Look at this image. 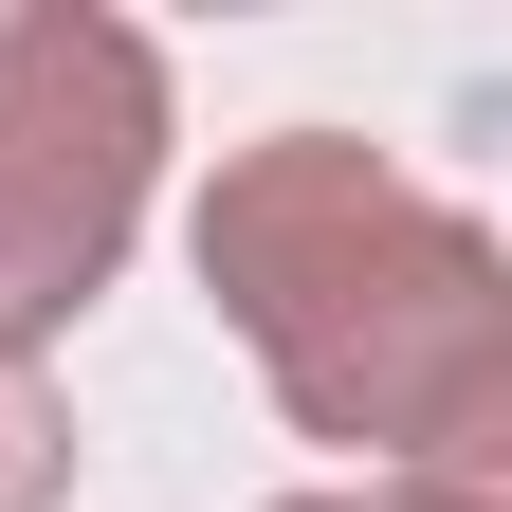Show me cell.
Returning a JSON list of instances; mask_svg holds the SVG:
<instances>
[{"mask_svg": "<svg viewBox=\"0 0 512 512\" xmlns=\"http://www.w3.org/2000/svg\"><path fill=\"white\" fill-rule=\"evenodd\" d=\"M220 330L256 348L293 439H330L348 476H476L494 494V439H512V256L476 202L403 183L348 128H275V147H220L202 220Z\"/></svg>", "mask_w": 512, "mask_h": 512, "instance_id": "cell-1", "label": "cell"}, {"mask_svg": "<svg viewBox=\"0 0 512 512\" xmlns=\"http://www.w3.org/2000/svg\"><path fill=\"white\" fill-rule=\"evenodd\" d=\"M165 183V55L110 0H19L0 19V348H55L128 275Z\"/></svg>", "mask_w": 512, "mask_h": 512, "instance_id": "cell-2", "label": "cell"}, {"mask_svg": "<svg viewBox=\"0 0 512 512\" xmlns=\"http://www.w3.org/2000/svg\"><path fill=\"white\" fill-rule=\"evenodd\" d=\"M74 494V403H55V366L0 348V512H55Z\"/></svg>", "mask_w": 512, "mask_h": 512, "instance_id": "cell-3", "label": "cell"}, {"mask_svg": "<svg viewBox=\"0 0 512 512\" xmlns=\"http://www.w3.org/2000/svg\"><path fill=\"white\" fill-rule=\"evenodd\" d=\"M275 512H494L476 476H348V494H275Z\"/></svg>", "mask_w": 512, "mask_h": 512, "instance_id": "cell-4", "label": "cell"}]
</instances>
